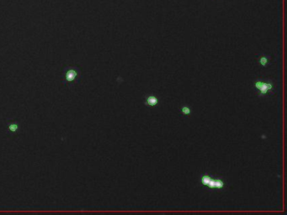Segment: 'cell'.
Listing matches in <instances>:
<instances>
[{
  "label": "cell",
  "mask_w": 287,
  "mask_h": 215,
  "mask_svg": "<svg viewBox=\"0 0 287 215\" xmlns=\"http://www.w3.org/2000/svg\"><path fill=\"white\" fill-rule=\"evenodd\" d=\"M275 82L272 79L259 78L254 82V88L259 98L268 97L275 91Z\"/></svg>",
  "instance_id": "obj_2"
},
{
  "label": "cell",
  "mask_w": 287,
  "mask_h": 215,
  "mask_svg": "<svg viewBox=\"0 0 287 215\" xmlns=\"http://www.w3.org/2000/svg\"><path fill=\"white\" fill-rule=\"evenodd\" d=\"M180 111H181L182 114L184 116H190L192 113V110H191V108H190V106H188V105H183L180 108Z\"/></svg>",
  "instance_id": "obj_7"
},
{
  "label": "cell",
  "mask_w": 287,
  "mask_h": 215,
  "mask_svg": "<svg viewBox=\"0 0 287 215\" xmlns=\"http://www.w3.org/2000/svg\"><path fill=\"white\" fill-rule=\"evenodd\" d=\"M258 62H259V64L261 67H268L269 65L270 64V57H269V56H267V55H261V56L259 57Z\"/></svg>",
  "instance_id": "obj_5"
},
{
  "label": "cell",
  "mask_w": 287,
  "mask_h": 215,
  "mask_svg": "<svg viewBox=\"0 0 287 215\" xmlns=\"http://www.w3.org/2000/svg\"><path fill=\"white\" fill-rule=\"evenodd\" d=\"M200 182L203 187L211 191H222L227 187L226 181L221 177H211L208 173L201 174Z\"/></svg>",
  "instance_id": "obj_1"
},
{
  "label": "cell",
  "mask_w": 287,
  "mask_h": 215,
  "mask_svg": "<svg viewBox=\"0 0 287 215\" xmlns=\"http://www.w3.org/2000/svg\"><path fill=\"white\" fill-rule=\"evenodd\" d=\"M81 78V70L78 67L68 66L62 69V80L63 84L75 83Z\"/></svg>",
  "instance_id": "obj_3"
},
{
  "label": "cell",
  "mask_w": 287,
  "mask_h": 215,
  "mask_svg": "<svg viewBox=\"0 0 287 215\" xmlns=\"http://www.w3.org/2000/svg\"><path fill=\"white\" fill-rule=\"evenodd\" d=\"M8 129L10 134H16L19 129V124L15 121H9L8 124Z\"/></svg>",
  "instance_id": "obj_6"
},
{
  "label": "cell",
  "mask_w": 287,
  "mask_h": 215,
  "mask_svg": "<svg viewBox=\"0 0 287 215\" xmlns=\"http://www.w3.org/2000/svg\"><path fill=\"white\" fill-rule=\"evenodd\" d=\"M158 98L154 95H148L145 99V104H146L149 107H155L158 104Z\"/></svg>",
  "instance_id": "obj_4"
}]
</instances>
